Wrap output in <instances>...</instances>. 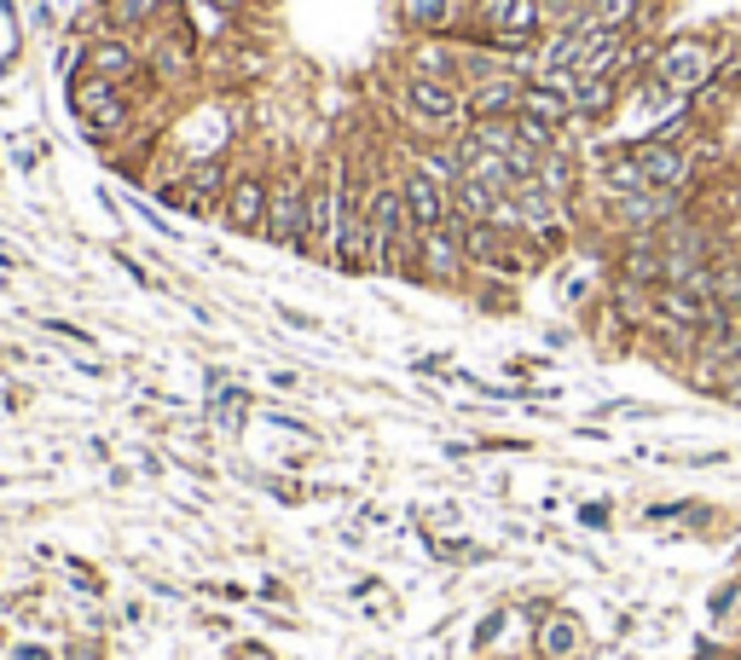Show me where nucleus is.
<instances>
[{
	"mask_svg": "<svg viewBox=\"0 0 741 660\" xmlns=\"http://www.w3.org/2000/svg\"><path fill=\"white\" fill-rule=\"evenodd\" d=\"M411 209H406V192L400 185H377L365 197V266L377 273H395V266L411 255Z\"/></svg>",
	"mask_w": 741,
	"mask_h": 660,
	"instance_id": "f257e3e1",
	"label": "nucleus"
},
{
	"mask_svg": "<svg viewBox=\"0 0 741 660\" xmlns=\"http://www.w3.org/2000/svg\"><path fill=\"white\" fill-rule=\"evenodd\" d=\"M713 76H718V47H713L707 35H677V41H666V47L654 53V65H649V81H661L672 99L702 93Z\"/></svg>",
	"mask_w": 741,
	"mask_h": 660,
	"instance_id": "f03ea898",
	"label": "nucleus"
},
{
	"mask_svg": "<svg viewBox=\"0 0 741 660\" xmlns=\"http://www.w3.org/2000/svg\"><path fill=\"white\" fill-rule=\"evenodd\" d=\"M70 111L81 116V128H88L93 139H116L122 128H128V93H122V81L111 76H93V70H81L70 81Z\"/></svg>",
	"mask_w": 741,
	"mask_h": 660,
	"instance_id": "7ed1b4c3",
	"label": "nucleus"
},
{
	"mask_svg": "<svg viewBox=\"0 0 741 660\" xmlns=\"http://www.w3.org/2000/svg\"><path fill=\"white\" fill-rule=\"evenodd\" d=\"M476 24L499 53H527L545 30L539 0H476Z\"/></svg>",
	"mask_w": 741,
	"mask_h": 660,
	"instance_id": "20e7f679",
	"label": "nucleus"
},
{
	"mask_svg": "<svg viewBox=\"0 0 741 660\" xmlns=\"http://www.w3.org/2000/svg\"><path fill=\"white\" fill-rule=\"evenodd\" d=\"M261 232L273 243H284V250H307V243H314V192H307L301 180H278Z\"/></svg>",
	"mask_w": 741,
	"mask_h": 660,
	"instance_id": "39448f33",
	"label": "nucleus"
},
{
	"mask_svg": "<svg viewBox=\"0 0 741 660\" xmlns=\"http://www.w3.org/2000/svg\"><path fill=\"white\" fill-rule=\"evenodd\" d=\"M406 111L423 122V128H452L464 111V93H458V81H441V76H418L411 70L406 76Z\"/></svg>",
	"mask_w": 741,
	"mask_h": 660,
	"instance_id": "423d86ee",
	"label": "nucleus"
},
{
	"mask_svg": "<svg viewBox=\"0 0 741 660\" xmlns=\"http://www.w3.org/2000/svg\"><path fill=\"white\" fill-rule=\"evenodd\" d=\"M331 261L337 266H365V197H354V185H337V226H331Z\"/></svg>",
	"mask_w": 741,
	"mask_h": 660,
	"instance_id": "0eeeda50",
	"label": "nucleus"
},
{
	"mask_svg": "<svg viewBox=\"0 0 741 660\" xmlns=\"http://www.w3.org/2000/svg\"><path fill=\"white\" fill-rule=\"evenodd\" d=\"M637 169H643L649 192H677V185L689 180V151L684 139H643V146H631Z\"/></svg>",
	"mask_w": 741,
	"mask_h": 660,
	"instance_id": "6e6552de",
	"label": "nucleus"
},
{
	"mask_svg": "<svg viewBox=\"0 0 741 660\" xmlns=\"http://www.w3.org/2000/svg\"><path fill=\"white\" fill-rule=\"evenodd\" d=\"M400 192H406V209H411V226H418V232L452 226V192H446V180H435L429 169H411Z\"/></svg>",
	"mask_w": 741,
	"mask_h": 660,
	"instance_id": "1a4fd4ad",
	"label": "nucleus"
},
{
	"mask_svg": "<svg viewBox=\"0 0 741 660\" xmlns=\"http://www.w3.org/2000/svg\"><path fill=\"white\" fill-rule=\"evenodd\" d=\"M522 88L527 81L516 70H499V76H487V81H469V93H464V111L476 116V122H499V116H516L522 105Z\"/></svg>",
	"mask_w": 741,
	"mask_h": 660,
	"instance_id": "9d476101",
	"label": "nucleus"
},
{
	"mask_svg": "<svg viewBox=\"0 0 741 660\" xmlns=\"http://www.w3.org/2000/svg\"><path fill=\"white\" fill-rule=\"evenodd\" d=\"M266 203H273V185H266L261 174H238L232 185H226L220 209H226V220H232L238 232H261V226H266Z\"/></svg>",
	"mask_w": 741,
	"mask_h": 660,
	"instance_id": "9b49d317",
	"label": "nucleus"
},
{
	"mask_svg": "<svg viewBox=\"0 0 741 660\" xmlns=\"http://www.w3.org/2000/svg\"><path fill=\"white\" fill-rule=\"evenodd\" d=\"M192 70H197V47H192V30H185L180 18H174L169 30H157V76H169V81H185Z\"/></svg>",
	"mask_w": 741,
	"mask_h": 660,
	"instance_id": "f8f14e48",
	"label": "nucleus"
},
{
	"mask_svg": "<svg viewBox=\"0 0 741 660\" xmlns=\"http://www.w3.org/2000/svg\"><path fill=\"white\" fill-rule=\"evenodd\" d=\"M516 116H527V122H545V128H562V122H573V99H568L562 88H550V81H527V88H522V105H516Z\"/></svg>",
	"mask_w": 741,
	"mask_h": 660,
	"instance_id": "ddd939ff",
	"label": "nucleus"
},
{
	"mask_svg": "<svg viewBox=\"0 0 741 660\" xmlns=\"http://www.w3.org/2000/svg\"><path fill=\"white\" fill-rule=\"evenodd\" d=\"M88 70L93 76H111V81H134L139 76V53L128 47V41L105 35V41H93V47H88Z\"/></svg>",
	"mask_w": 741,
	"mask_h": 660,
	"instance_id": "4468645a",
	"label": "nucleus"
},
{
	"mask_svg": "<svg viewBox=\"0 0 741 660\" xmlns=\"http://www.w3.org/2000/svg\"><path fill=\"white\" fill-rule=\"evenodd\" d=\"M620 93V76H580L573 81V116H603Z\"/></svg>",
	"mask_w": 741,
	"mask_h": 660,
	"instance_id": "2eb2a0df",
	"label": "nucleus"
},
{
	"mask_svg": "<svg viewBox=\"0 0 741 660\" xmlns=\"http://www.w3.org/2000/svg\"><path fill=\"white\" fill-rule=\"evenodd\" d=\"M174 0H105V18L116 30H139V24H157Z\"/></svg>",
	"mask_w": 741,
	"mask_h": 660,
	"instance_id": "dca6fc26",
	"label": "nucleus"
},
{
	"mask_svg": "<svg viewBox=\"0 0 741 660\" xmlns=\"http://www.w3.org/2000/svg\"><path fill=\"white\" fill-rule=\"evenodd\" d=\"M400 12H406V24H418V30H446L452 24V0H400Z\"/></svg>",
	"mask_w": 741,
	"mask_h": 660,
	"instance_id": "f3484780",
	"label": "nucleus"
},
{
	"mask_svg": "<svg viewBox=\"0 0 741 660\" xmlns=\"http://www.w3.org/2000/svg\"><path fill=\"white\" fill-rule=\"evenodd\" d=\"M243 411H250V395H243V388H220V395H215V423L220 429H238Z\"/></svg>",
	"mask_w": 741,
	"mask_h": 660,
	"instance_id": "a211bd4d",
	"label": "nucleus"
},
{
	"mask_svg": "<svg viewBox=\"0 0 741 660\" xmlns=\"http://www.w3.org/2000/svg\"><path fill=\"white\" fill-rule=\"evenodd\" d=\"M539 644H545V655H573V644H580V626H573L568 614H562V621H550V626H545Z\"/></svg>",
	"mask_w": 741,
	"mask_h": 660,
	"instance_id": "6ab92c4d",
	"label": "nucleus"
},
{
	"mask_svg": "<svg viewBox=\"0 0 741 660\" xmlns=\"http://www.w3.org/2000/svg\"><path fill=\"white\" fill-rule=\"evenodd\" d=\"M718 307H725V319L741 330V273H725V291H718Z\"/></svg>",
	"mask_w": 741,
	"mask_h": 660,
	"instance_id": "aec40b11",
	"label": "nucleus"
},
{
	"mask_svg": "<svg viewBox=\"0 0 741 660\" xmlns=\"http://www.w3.org/2000/svg\"><path fill=\"white\" fill-rule=\"evenodd\" d=\"M197 7L209 12V18H238L243 7H250V0H197Z\"/></svg>",
	"mask_w": 741,
	"mask_h": 660,
	"instance_id": "412c9836",
	"label": "nucleus"
},
{
	"mask_svg": "<svg viewBox=\"0 0 741 660\" xmlns=\"http://www.w3.org/2000/svg\"><path fill=\"white\" fill-rule=\"evenodd\" d=\"M580 527L603 533V527H608V504H580Z\"/></svg>",
	"mask_w": 741,
	"mask_h": 660,
	"instance_id": "4be33fe9",
	"label": "nucleus"
},
{
	"mask_svg": "<svg viewBox=\"0 0 741 660\" xmlns=\"http://www.w3.org/2000/svg\"><path fill=\"white\" fill-rule=\"evenodd\" d=\"M736 596H741V591H736V585H725V591H713V614H725V608H730V603H736Z\"/></svg>",
	"mask_w": 741,
	"mask_h": 660,
	"instance_id": "5701e85b",
	"label": "nucleus"
}]
</instances>
